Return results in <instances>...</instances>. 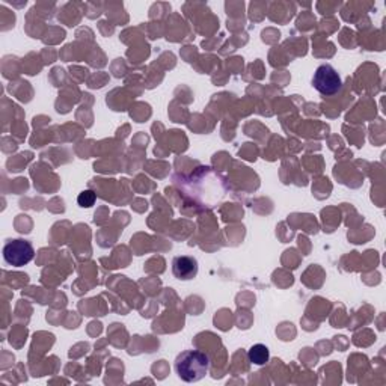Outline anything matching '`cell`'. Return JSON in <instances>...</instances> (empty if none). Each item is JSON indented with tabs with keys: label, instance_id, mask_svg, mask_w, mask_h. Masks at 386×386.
Returning a JSON list of instances; mask_svg holds the SVG:
<instances>
[{
	"label": "cell",
	"instance_id": "1",
	"mask_svg": "<svg viewBox=\"0 0 386 386\" xmlns=\"http://www.w3.org/2000/svg\"><path fill=\"white\" fill-rule=\"evenodd\" d=\"M209 370L210 358L201 350H186L175 359L177 375L187 383L199 382L209 375Z\"/></svg>",
	"mask_w": 386,
	"mask_h": 386
},
{
	"label": "cell",
	"instance_id": "2",
	"mask_svg": "<svg viewBox=\"0 0 386 386\" xmlns=\"http://www.w3.org/2000/svg\"><path fill=\"white\" fill-rule=\"evenodd\" d=\"M35 256V249L29 240L14 239L8 240L4 246V259L6 264L14 267H23L29 264Z\"/></svg>",
	"mask_w": 386,
	"mask_h": 386
},
{
	"label": "cell",
	"instance_id": "3",
	"mask_svg": "<svg viewBox=\"0 0 386 386\" xmlns=\"http://www.w3.org/2000/svg\"><path fill=\"white\" fill-rule=\"evenodd\" d=\"M313 86L321 95H335L343 86L341 75L329 63L320 66L313 77Z\"/></svg>",
	"mask_w": 386,
	"mask_h": 386
},
{
	"label": "cell",
	"instance_id": "4",
	"mask_svg": "<svg viewBox=\"0 0 386 386\" xmlns=\"http://www.w3.org/2000/svg\"><path fill=\"white\" fill-rule=\"evenodd\" d=\"M198 261L193 256L182 255L175 256L172 260V272L174 276L179 281H192L198 275Z\"/></svg>",
	"mask_w": 386,
	"mask_h": 386
},
{
	"label": "cell",
	"instance_id": "5",
	"mask_svg": "<svg viewBox=\"0 0 386 386\" xmlns=\"http://www.w3.org/2000/svg\"><path fill=\"white\" fill-rule=\"evenodd\" d=\"M248 358L249 362L255 364V365H264L268 362L270 359V352L264 344H255L252 345L249 352H248Z\"/></svg>",
	"mask_w": 386,
	"mask_h": 386
},
{
	"label": "cell",
	"instance_id": "6",
	"mask_svg": "<svg viewBox=\"0 0 386 386\" xmlns=\"http://www.w3.org/2000/svg\"><path fill=\"white\" fill-rule=\"evenodd\" d=\"M95 199H97V197L93 190H85L80 193L79 198H77V202H79V205H82V207L89 209V207H93Z\"/></svg>",
	"mask_w": 386,
	"mask_h": 386
}]
</instances>
